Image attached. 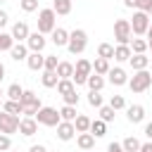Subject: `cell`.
I'll use <instances>...</instances> for the list:
<instances>
[{
    "instance_id": "6da1fadb",
    "label": "cell",
    "mask_w": 152,
    "mask_h": 152,
    "mask_svg": "<svg viewBox=\"0 0 152 152\" xmlns=\"http://www.w3.org/2000/svg\"><path fill=\"white\" fill-rule=\"evenodd\" d=\"M55 28H57V12L52 7H43L38 12V31L43 36H50Z\"/></svg>"
},
{
    "instance_id": "7a4b0ae2",
    "label": "cell",
    "mask_w": 152,
    "mask_h": 152,
    "mask_svg": "<svg viewBox=\"0 0 152 152\" xmlns=\"http://www.w3.org/2000/svg\"><path fill=\"white\" fill-rule=\"evenodd\" d=\"M86 48H88V33H86L83 28H74V31L69 33V45H66V50H69L71 55H83Z\"/></svg>"
},
{
    "instance_id": "3957f363",
    "label": "cell",
    "mask_w": 152,
    "mask_h": 152,
    "mask_svg": "<svg viewBox=\"0 0 152 152\" xmlns=\"http://www.w3.org/2000/svg\"><path fill=\"white\" fill-rule=\"evenodd\" d=\"M150 86H152V74H150L147 69L133 71V76L128 78V88H131V93H145Z\"/></svg>"
},
{
    "instance_id": "277c9868",
    "label": "cell",
    "mask_w": 152,
    "mask_h": 152,
    "mask_svg": "<svg viewBox=\"0 0 152 152\" xmlns=\"http://www.w3.org/2000/svg\"><path fill=\"white\" fill-rule=\"evenodd\" d=\"M19 102H21V114H24V116H36L38 109L43 107V104H40V97H38L33 90H26V88H24V95H21Z\"/></svg>"
},
{
    "instance_id": "5b68a950",
    "label": "cell",
    "mask_w": 152,
    "mask_h": 152,
    "mask_svg": "<svg viewBox=\"0 0 152 152\" xmlns=\"http://www.w3.org/2000/svg\"><path fill=\"white\" fill-rule=\"evenodd\" d=\"M131 38H133L131 19H116L114 21V40H116V45H128Z\"/></svg>"
},
{
    "instance_id": "8992f818",
    "label": "cell",
    "mask_w": 152,
    "mask_h": 152,
    "mask_svg": "<svg viewBox=\"0 0 152 152\" xmlns=\"http://www.w3.org/2000/svg\"><path fill=\"white\" fill-rule=\"evenodd\" d=\"M90 74H93V62L86 59V57H81V59L74 64V76H71V81H74L76 86H86Z\"/></svg>"
},
{
    "instance_id": "52a82bcc",
    "label": "cell",
    "mask_w": 152,
    "mask_h": 152,
    "mask_svg": "<svg viewBox=\"0 0 152 152\" xmlns=\"http://www.w3.org/2000/svg\"><path fill=\"white\" fill-rule=\"evenodd\" d=\"M36 121H38L40 126L57 128V124L62 121V116H59V112H57L55 107H40V109H38V114H36Z\"/></svg>"
},
{
    "instance_id": "ba28073f",
    "label": "cell",
    "mask_w": 152,
    "mask_h": 152,
    "mask_svg": "<svg viewBox=\"0 0 152 152\" xmlns=\"http://www.w3.org/2000/svg\"><path fill=\"white\" fill-rule=\"evenodd\" d=\"M150 14L142 12V10H135L133 12V19H131V28H133V36H145L147 28H150Z\"/></svg>"
},
{
    "instance_id": "9c48e42d",
    "label": "cell",
    "mask_w": 152,
    "mask_h": 152,
    "mask_svg": "<svg viewBox=\"0 0 152 152\" xmlns=\"http://www.w3.org/2000/svg\"><path fill=\"white\" fill-rule=\"evenodd\" d=\"M19 116L17 114H10V112H5V109H0V133H7V135H12V133H17L19 131Z\"/></svg>"
},
{
    "instance_id": "30bf717a",
    "label": "cell",
    "mask_w": 152,
    "mask_h": 152,
    "mask_svg": "<svg viewBox=\"0 0 152 152\" xmlns=\"http://www.w3.org/2000/svg\"><path fill=\"white\" fill-rule=\"evenodd\" d=\"M26 45H28V50H31V52H43V50H45V45H48V38H45L40 31H31V33H28V38H26Z\"/></svg>"
},
{
    "instance_id": "8fae6325",
    "label": "cell",
    "mask_w": 152,
    "mask_h": 152,
    "mask_svg": "<svg viewBox=\"0 0 152 152\" xmlns=\"http://www.w3.org/2000/svg\"><path fill=\"white\" fill-rule=\"evenodd\" d=\"M76 133H78V131H76V126H74V121H59V124H57V138H59V140L69 142V140H74Z\"/></svg>"
},
{
    "instance_id": "7c38bea8",
    "label": "cell",
    "mask_w": 152,
    "mask_h": 152,
    "mask_svg": "<svg viewBox=\"0 0 152 152\" xmlns=\"http://www.w3.org/2000/svg\"><path fill=\"white\" fill-rule=\"evenodd\" d=\"M107 81H109L112 86H128V74H126V69H121V66H112L109 74H107Z\"/></svg>"
},
{
    "instance_id": "4fadbf2b",
    "label": "cell",
    "mask_w": 152,
    "mask_h": 152,
    "mask_svg": "<svg viewBox=\"0 0 152 152\" xmlns=\"http://www.w3.org/2000/svg\"><path fill=\"white\" fill-rule=\"evenodd\" d=\"M19 133H21L24 138H31L33 133H38V121H36V116H21V121H19Z\"/></svg>"
},
{
    "instance_id": "5bb4252c",
    "label": "cell",
    "mask_w": 152,
    "mask_h": 152,
    "mask_svg": "<svg viewBox=\"0 0 152 152\" xmlns=\"http://www.w3.org/2000/svg\"><path fill=\"white\" fill-rule=\"evenodd\" d=\"M12 38L17 40V43H26V38H28V33H31V28H28V24L26 21H17V24H12Z\"/></svg>"
},
{
    "instance_id": "9a60e30c",
    "label": "cell",
    "mask_w": 152,
    "mask_h": 152,
    "mask_svg": "<svg viewBox=\"0 0 152 152\" xmlns=\"http://www.w3.org/2000/svg\"><path fill=\"white\" fill-rule=\"evenodd\" d=\"M126 119L131 124H142L145 121V107L142 104H128L126 107Z\"/></svg>"
},
{
    "instance_id": "2e32d148",
    "label": "cell",
    "mask_w": 152,
    "mask_h": 152,
    "mask_svg": "<svg viewBox=\"0 0 152 152\" xmlns=\"http://www.w3.org/2000/svg\"><path fill=\"white\" fill-rule=\"evenodd\" d=\"M26 66H28L31 71H43V66H45V55H43V52H28Z\"/></svg>"
},
{
    "instance_id": "e0dca14e",
    "label": "cell",
    "mask_w": 152,
    "mask_h": 152,
    "mask_svg": "<svg viewBox=\"0 0 152 152\" xmlns=\"http://www.w3.org/2000/svg\"><path fill=\"white\" fill-rule=\"evenodd\" d=\"M50 40H52L57 48H66V45H69V31L62 28V26H57V28L50 33Z\"/></svg>"
},
{
    "instance_id": "ac0fdd59",
    "label": "cell",
    "mask_w": 152,
    "mask_h": 152,
    "mask_svg": "<svg viewBox=\"0 0 152 152\" xmlns=\"http://www.w3.org/2000/svg\"><path fill=\"white\" fill-rule=\"evenodd\" d=\"M28 45L26 43H14L12 45V50H10V57L14 59V62H26V57H28Z\"/></svg>"
},
{
    "instance_id": "d6986e66",
    "label": "cell",
    "mask_w": 152,
    "mask_h": 152,
    "mask_svg": "<svg viewBox=\"0 0 152 152\" xmlns=\"http://www.w3.org/2000/svg\"><path fill=\"white\" fill-rule=\"evenodd\" d=\"M128 64H131L133 71H140V69H147V66H150V57H147L145 52H142V55H131Z\"/></svg>"
},
{
    "instance_id": "ffe728a7",
    "label": "cell",
    "mask_w": 152,
    "mask_h": 152,
    "mask_svg": "<svg viewBox=\"0 0 152 152\" xmlns=\"http://www.w3.org/2000/svg\"><path fill=\"white\" fill-rule=\"evenodd\" d=\"M76 145H78L81 150H93V147H95V135H93L90 131L78 133V135H76Z\"/></svg>"
},
{
    "instance_id": "44dd1931",
    "label": "cell",
    "mask_w": 152,
    "mask_h": 152,
    "mask_svg": "<svg viewBox=\"0 0 152 152\" xmlns=\"http://www.w3.org/2000/svg\"><path fill=\"white\" fill-rule=\"evenodd\" d=\"M40 83H43V88H57V83H59V76H57V71H48V69H43Z\"/></svg>"
},
{
    "instance_id": "7402d4cb",
    "label": "cell",
    "mask_w": 152,
    "mask_h": 152,
    "mask_svg": "<svg viewBox=\"0 0 152 152\" xmlns=\"http://www.w3.org/2000/svg\"><path fill=\"white\" fill-rule=\"evenodd\" d=\"M131 52L133 55H142V52H147L150 48H147V40L145 38H140V36H135V38H131Z\"/></svg>"
},
{
    "instance_id": "603a6c76",
    "label": "cell",
    "mask_w": 152,
    "mask_h": 152,
    "mask_svg": "<svg viewBox=\"0 0 152 152\" xmlns=\"http://www.w3.org/2000/svg\"><path fill=\"white\" fill-rule=\"evenodd\" d=\"M109 59H104V57H95V62H93V71L95 74H100V76H107L109 74Z\"/></svg>"
},
{
    "instance_id": "cb8c5ba5",
    "label": "cell",
    "mask_w": 152,
    "mask_h": 152,
    "mask_svg": "<svg viewBox=\"0 0 152 152\" xmlns=\"http://www.w3.org/2000/svg\"><path fill=\"white\" fill-rule=\"evenodd\" d=\"M104 83H107V81H104V76H100V74H95V71H93V74L88 76V83H86V86H88V90H102V88H104Z\"/></svg>"
},
{
    "instance_id": "d4e9b609",
    "label": "cell",
    "mask_w": 152,
    "mask_h": 152,
    "mask_svg": "<svg viewBox=\"0 0 152 152\" xmlns=\"http://www.w3.org/2000/svg\"><path fill=\"white\" fill-rule=\"evenodd\" d=\"M131 55H133V52H131V45H116V48H114V59H116V62H128Z\"/></svg>"
},
{
    "instance_id": "484cf974",
    "label": "cell",
    "mask_w": 152,
    "mask_h": 152,
    "mask_svg": "<svg viewBox=\"0 0 152 152\" xmlns=\"http://www.w3.org/2000/svg\"><path fill=\"white\" fill-rule=\"evenodd\" d=\"M52 10L59 14V17H66L71 12V0H52Z\"/></svg>"
},
{
    "instance_id": "4316f807",
    "label": "cell",
    "mask_w": 152,
    "mask_h": 152,
    "mask_svg": "<svg viewBox=\"0 0 152 152\" xmlns=\"http://www.w3.org/2000/svg\"><path fill=\"white\" fill-rule=\"evenodd\" d=\"M55 71H57L59 78H71V76H74V64H71V62H59Z\"/></svg>"
},
{
    "instance_id": "83f0119b",
    "label": "cell",
    "mask_w": 152,
    "mask_h": 152,
    "mask_svg": "<svg viewBox=\"0 0 152 152\" xmlns=\"http://www.w3.org/2000/svg\"><path fill=\"white\" fill-rule=\"evenodd\" d=\"M90 133H93L95 138H102V135L107 133V121H102V119L90 121Z\"/></svg>"
},
{
    "instance_id": "f1b7e54d",
    "label": "cell",
    "mask_w": 152,
    "mask_h": 152,
    "mask_svg": "<svg viewBox=\"0 0 152 152\" xmlns=\"http://www.w3.org/2000/svg\"><path fill=\"white\" fill-rule=\"evenodd\" d=\"M2 109L5 112H10V114H21V102L19 100H10V97H5V102H2Z\"/></svg>"
},
{
    "instance_id": "f546056e",
    "label": "cell",
    "mask_w": 152,
    "mask_h": 152,
    "mask_svg": "<svg viewBox=\"0 0 152 152\" xmlns=\"http://www.w3.org/2000/svg\"><path fill=\"white\" fill-rule=\"evenodd\" d=\"M90 121H93V119H88L86 114H78V116L74 119V126H76L78 133H86V131H90Z\"/></svg>"
},
{
    "instance_id": "4dcf8cb0",
    "label": "cell",
    "mask_w": 152,
    "mask_h": 152,
    "mask_svg": "<svg viewBox=\"0 0 152 152\" xmlns=\"http://www.w3.org/2000/svg\"><path fill=\"white\" fill-rule=\"evenodd\" d=\"M121 145H124V150H126V152H140V145H142V142H140L138 138L128 135V138H124V140H121Z\"/></svg>"
},
{
    "instance_id": "1f68e13d",
    "label": "cell",
    "mask_w": 152,
    "mask_h": 152,
    "mask_svg": "<svg viewBox=\"0 0 152 152\" xmlns=\"http://www.w3.org/2000/svg\"><path fill=\"white\" fill-rule=\"evenodd\" d=\"M71 90H76V83H74L71 78H59L57 93H59V95H66V93H71Z\"/></svg>"
},
{
    "instance_id": "d6a6232c",
    "label": "cell",
    "mask_w": 152,
    "mask_h": 152,
    "mask_svg": "<svg viewBox=\"0 0 152 152\" xmlns=\"http://www.w3.org/2000/svg\"><path fill=\"white\" fill-rule=\"evenodd\" d=\"M59 116H62V121H74V119L78 116V112H76L74 104H64V107L59 109Z\"/></svg>"
},
{
    "instance_id": "836d02e7",
    "label": "cell",
    "mask_w": 152,
    "mask_h": 152,
    "mask_svg": "<svg viewBox=\"0 0 152 152\" xmlns=\"http://www.w3.org/2000/svg\"><path fill=\"white\" fill-rule=\"evenodd\" d=\"M97 57L114 59V45H109V43H100V45H97Z\"/></svg>"
},
{
    "instance_id": "e575fe53",
    "label": "cell",
    "mask_w": 152,
    "mask_h": 152,
    "mask_svg": "<svg viewBox=\"0 0 152 152\" xmlns=\"http://www.w3.org/2000/svg\"><path fill=\"white\" fill-rule=\"evenodd\" d=\"M21 95H24V88H21L19 83H12V86L5 90V97H10V100H21Z\"/></svg>"
},
{
    "instance_id": "d590c367",
    "label": "cell",
    "mask_w": 152,
    "mask_h": 152,
    "mask_svg": "<svg viewBox=\"0 0 152 152\" xmlns=\"http://www.w3.org/2000/svg\"><path fill=\"white\" fill-rule=\"evenodd\" d=\"M14 43H17V40L12 38V33H5V31H0V52H2V50H7V52H10Z\"/></svg>"
},
{
    "instance_id": "8d00e7d4",
    "label": "cell",
    "mask_w": 152,
    "mask_h": 152,
    "mask_svg": "<svg viewBox=\"0 0 152 152\" xmlns=\"http://www.w3.org/2000/svg\"><path fill=\"white\" fill-rule=\"evenodd\" d=\"M88 104L95 107V109L102 107V95H100V90H90V93H88Z\"/></svg>"
},
{
    "instance_id": "74e56055",
    "label": "cell",
    "mask_w": 152,
    "mask_h": 152,
    "mask_svg": "<svg viewBox=\"0 0 152 152\" xmlns=\"http://www.w3.org/2000/svg\"><path fill=\"white\" fill-rule=\"evenodd\" d=\"M109 107L119 112V109H126L128 104H126V100H124V95H112V97H109Z\"/></svg>"
},
{
    "instance_id": "f35d334b",
    "label": "cell",
    "mask_w": 152,
    "mask_h": 152,
    "mask_svg": "<svg viewBox=\"0 0 152 152\" xmlns=\"http://www.w3.org/2000/svg\"><path fill=\"white\" fill-rule=\"evenodd\" d=\"M114 114H116V109H112L109 104H102V107H100V119H102V121H107V124L114 121Z\"/></svg>"
},
{
    "instance_id": "ab89813d",
    "label": "cell",
    "mask_w": 152,
    "mask_h": 152,
    "mask_svg": "<svg viewBox=\"0 0 152 152\" xmlns=\"http://www.w3.org/2000/svg\"><path fill=\"white\" fill-rule=\"evenodd\" d=\"M57 64H59L57 55H45V66H43V69H48V71H55V69H57Z\"/></svg>"
},
{
    "instance_id": "60d3db41",
    "label": "cell",
    "mask_w": 152,
    "mask_h": 152,
    "mask_svg": "<svg viewBox=\"0 0 152 152\" xmlns=\"http://www.w3.org/2000/svg\"><path fill=\"white\" fill-rule=\"evenodd\" d=\"M19 7L24 12H36L38 10V0H19Z\"/></svg>"
},
{
    "instance_id": "b9f144b4",
    "label": "cell",
    "mask_w": 152,
    "mask_h": 152,
    "mask_svg": "<svg viewBox=\"0 0 152 152\" xmlns=\"http://www.w3.org/2000/svg\"><path fill=\"white\" fill-rule=\"evenodd\" d=\"M62 100H64V104H74V107H76L81 97H78V93H76V90H71V93H66V95H62Z\"/></svg>"
},
{
    "instance_id": "7bdbcfd3",
    "label": "cell",
    "mask_w": 152,
    "mask_h": 152,
    "mask_svg": "<svg viewBox=\"0 0 152 152\" xmlns=\"http://www.w3.org/2000/svg\"><path fill=\"white\" fill-rule=\"evenodd\" d=\"M7 150H12V138L7 133H0V152H7Z\"/></svg>"
},
{
    "instance_id": "ee69618b",
    "label": "cell",
    "mask_w": 152,
    "mask_h": 152,
    "mask_svg": "<svg viewBox=\"0 0 152 152\" xmlns=\"http://www.w3.org/2000/svg\"><path fill=\"white\" fill-rule=\"evenodd\" d=\"M138 10H142L152 17V0H138Z\"/></svg>"
},
{
    "instance_id": "f6af8a7d",
    "label": "cell",
    "mask_w": 152,
    "mask_h": 152,
    "mask_svg": "<svg viewBox=\"0 0 152 152\" xmlns=\"http://www.w3.org/2000/svg\"><path fill=\"white\" fill-rule=\"evenodd\" d=\"M107 152H126V150H124L121 142H109V145H107Z\"/></svg>"
},
{
    "instance_id": "bcb514c9",
    "label": "cell",
    "mask_w": 152,
    "mask_h": 152,
    "mask_svg": "<svg viewBox=\"0 0 152 152\" xmlns=\"http://www.w3.org/2000/svg\"><path fill=\"white\" fill-rule=\"evenodd\" d=\"M7 21H10V14L5 10H0V31H2V26H7Z\"/></svg>"
},
{
    "instance_id": "7dc6e473",
    "label": "cell",
    "mask_w": 152,
    "mask_h": 152,
    "mask_svg": "<svg viewBox=\"0 0 152 152\" xmlns=\"http://www.w3.org/2000/svg\"><path fill=\"white\" fill-rule=\"evenodd\" d=\"M28 152H48V147L38 142V145H31V147H28Z\"/></svg>"
},
{
    "instance_id": "c3c4849f",
    "label": "cell",
    "mask_w": 152,
    "mask_h": 152,
    "mask_svg": "<svg viewBox=\"0 0 152 152\" xmlns=\"http://www.w3.org/2000/svg\"><path fill=\"white\" fill-rule=\"evenodd\" d=\"M124 7H128V10H138V0H124Z\"/></svg>"
},
{
    "instance_id": "681fc988",
    "label": "cell",
    "mask_w": 152,
    "mask_h": 152,
    "mask_svg": "<svg viewBox=\"0 0 152 152\" xmlns=\"http://www.w3.org/2000/svg\"><path fill=\"white\" fill-rule=\"evenodd\" d=\"M140 152H152V140L142 142V145H140Z\"/></svg>"
},
{
    "instance_id": "f907efd6",
    "label": "cell",
    "mask_w": 152,
    "mask_h": 152,
    "mask_svg": "<svg viewBox=\"0 0 152 152\" xmlns=\"http://www.w3.org/2000/svg\"><path fill=\"white\" fill-rule=\"evenodd\" d=\"M145 135H147V140H152V121L145 124Z\"/></svg>"
},
{
    "instance_id": "816d5d0a",
    "label": "cell",
    "mask_w": 152,
    "mask_h": 152,
    "mask_svg": "<svg viewBox=\"0 0 152 152\" xmlns=\"http://www.w3.org/2000/svg\"><path fill=\"white\" fill-rule=\"evenodd\" d=\"M2 78H5V64L0 62V81H2Z\"/></svg>"
},
{
    "instance_id": "f5cc1de1",
    "label": "cell",
    "mask_w": 152,
    "mask_h": 152,
    "mask_svg": "<svg viewBox=\"0 0 152 152\" xmlns=\"http://www.w3.org/2000/svg\"><path fill=\"white\" fill-rule=\"evenodd\" d=\"M2 102H5V90L0 88V109H2Z\"/></svg>"
},
{
    "instance_id": "db71d44e",
    "label": "cell",
    "mask_w": 152,
    "mask_h": 152,
    "mask_svg": "<svg viewBox=\"0 0 152 152\" xmlns=\"http://www.w3.org/2000/svg\"><path fill=\"white\" fill-rule=\"evenodd\" d=\"M145 36H147V40H152V24H150V28H147V33H145Z\"/></svg>"
},
{
    "instance_id": "11a10c76",
    "label": "cell",
    "mask_w": 152,
    "mask_h": 152,
    "mask_svg": "<svg viewBox=\"0 0 152 152\" xmlns=\"http://www.w3.org/2000/svg\"><path fill=\"white\" fill-rule=\"evenodd\" d=\"M147 48H150V50H152V40H147Z\"/></svg>"
},
{
    "instance_id": "9f6ffc18",
    "label": "cell",
    "mask_w": 152,
    "mask_h": 152,
    "mask_svg": "<svg viewBox=\"0 0 152 152\" xmlns=\"http://www.w3.org/2000/svg\"><path fill=\"white\" fill-rule=\"evenodd\" d=\"M81 152H93V150H81Z\"/></svg>"
},
{
    "instance_id": "6f0895ef",
    "label": "cell",
    "mask_w": 152,
    "mask_h": 152,
    "mask_svg": "<svg viewBox=\"0 0 152 152\" xmlns=\"http://www.w3.org/2000/svg\"><path fill=\"white\" fill-rule=\"evenodd\" d=\"M2 2H7V0H0V5H2Z\"/></svg>"
},
{
    "instance_id": "680465c9",
    "label": "cell",
    "mask_w": 152,
    "mask_h": 152,
    "mask_svg": "<svg viewBox=\"0 0 152 152\" xmlns=\"http://www.w3.org/2000/svg\"><path fill=\"white\" fill-rule=\"evenodd\" d=\"M14 152H19V150H14Z\"/></svg>"
}]
</instances>
